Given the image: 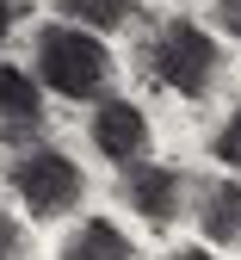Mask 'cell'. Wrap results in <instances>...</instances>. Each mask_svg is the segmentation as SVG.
<instances>
[{"label": "cell", "mask_w": 241, "mask_h": 260, "mask_svg": "<svg viewBox=\"0 0 241 260\" xmlns=\"http://www.w3.org/2000/svg\"><path fill=\"white\" fill-rule=\"evenodd\" d=\"M112 75H118L112 44L93 38V31H81V25L56 19V25L38 31V44H31V81L62 93V100H106Z\"/></svg>", "instance_id": "obj_1"}, {"label": "cell", "mask_w": 241, "mask_h": 260, "mask_svg": "<svg viewBox=\"0 0 241 260\" xmlns=\"http://www.w3.org/2000/svg\"><path fill=\"white\" fill-rule=\"evenodd\" d=\"M149 75L161 87H174L180 100H204L223 81V44L192 19H167L149 38Z\"/></svg>", "instance_id": "obj_2"}, {"label": "cell", "mask_w": 241, "mask_h": 260, "mask_svg": "<svg viewBox=\"0 0 241 260\" xmlns=\"http://www.w3.org/2000/svg\"><path fill=\"white\" fill-rule=\"evenodd\" d=\"M7 180H13L19 205L31 217H68V211H81V199H87L81 161L62 155V149H25V155H13Z\"/></svg>", "instance_id": "obj_3"}, {"label": "cell", "mask_w": 241, "mask_h": 260, "mask_svg": "<svg viewBox=\"0 0 241 260\" xmlns=\"http://www.w3.org/2000/svg\"><path fill=\"white\" fill-rule=\"evenodd\" d=\"M124 205L143 223L167 230V223H180V211H186V174L167 168V161H136V168H124Z\"/></svg>", "instance_id": "obj_4"}, {"label": "cell", "mask_w": 241, "mask_h": 260, "mask_svg": "<svg viewBox=\"0 0 241 260\" xmlns=\"http://www.w3.org/2000/svg\"><path fill=\"white\" fill-rule=\"evenodd\" d=\"M93 149L106 161H118V168H136V161L149 155V118H143V106L99 100L93 106Z\"/></svg>", "instance_id": "obj_5"}, {"label": "cell", "mask_w": 241, "mask_h": 260, "mask_svg": "<svg viewBox=\"0 0 241 260\" xmlns=\"http://www.w3.org/2000/svg\"><path fill=\"white\" fill-rule=\"evenodd\" d=\"M44 130V87L31 81L25 69L0 62V143H38Z\"/></svg>", "instance_id": "obj_6"}, {"label": "cell", "mask_w": 241, "mask_h": 260, "mask_svg": "<svg viewBox=\"0 0 241 260\" xmlns=\"http://www.w3.org/2000/svg\"><path fill=\"white\" fill-rule=\"evenodd\" d=\"M198 230L204 248H241V180H211L198 192Z\"/></svg>", "instance_id": "obj_7"}, {"label": "cell", "mask_w": 241, "mask_h": 260, "mask_svg": "<svg viewBox=\"0 0 241 260\" xmlns=\"http://www.w3.org/2000/svg\"><path fill=\"white\" fill-rule=\"evenodd\" d=\"M62 260H136V242L118 230L112 217H87V223H75V230H68Z\"/></svg>", "instance_id": "obj_8"}, {"label": "cell", "mask_w": 241, "mask_h": 260, "mask_svg": "<svg viewBox=\"0 0 241 260\" xmlns=\"http://www.w3.org/2000/svg\"><path fill=\"white\" fill-rule=\"evenodd\" d=\"M136 7L143 0H56V13H62V25H81V31H118V25H130L136 19Z\"/></svg>", "instance_id": "obj_9"}, {"label": "cell", "mask_w": 241, "mask_h": 260, "mask_svg": "<svg viewBox=\"0 0 241 260\" xmlns=\"http://www.w3.org/2000/svg\"><path fill=\"white\" fill-rule=\"evenodd\" d=\"M211 155L223 161V168H235V174H241V106L223 118V130L211 137Z\"/></svg>", "instance_id": "obj_10"}, {"label": "cell", "mask_w": 241, "mask_h": 260, "mask_svg": "<svg viewBox=\"0 0 241 260\" xmlns=\"http://www.w3.org/2000/svg\"><path fill=\"white\" fill-rule=\"evenodd\" d=\"M25 254V230L13 223V211H0V260H19Z\"/></svg>", "instance_id": "obj_11"}, {"label": "cell", "mask_w": 241, "mask_h": 260, "mask_svg": "<svg viewBox=\"0 0 241 260\" xmlns=\"http://www.w3.org/2000/svg\"><path fill=\"white\" fill-rule=\"evenodd\" d=\"M217 25L229 38H241V0H217Z\"/></svg>", "instance_id": "obj_12"}, {"label": "cell", "mask_w": 241, "mask_h": 260, "mask_svg": "<svg viewBox=\"0 0 241 260\" xmlns=\"http://www.w3.org/2000/svg\"><path fill=\"white\" fill-rule=\"evenodd\" d=\"M167 260H217V254H211V248H174Z\"/></svg>", "instance_id": "obj_13"}, {"label": "cell", "mask_w": 241, "mask_h": 260, "mask_svg": "<svg viewBox=\"0 0 241 260\" xmlns=\"http://www.w3.org/2000/svg\"><path fill=\"white\" fill-rule=\"evenodd\" d=\"M13 31V0H0V38Z\"/></svg>", "instance_id": "obj_14"}]
</instances>
